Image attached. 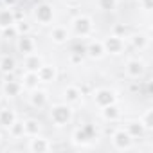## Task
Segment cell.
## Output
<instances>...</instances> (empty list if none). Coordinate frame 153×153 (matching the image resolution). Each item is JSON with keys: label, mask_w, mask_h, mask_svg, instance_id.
Listing matches in <instances>:
<instances>
[{"label": "cell", "mask_w": 153, "mask_h": 153, "mask_svg": "<svg viewBox=\"0 0 153 153\" xmlns=\"http://www.w3.org/2000/svg\"><path fill=\"white\" fill-rule=\"evenodd\" d=\"M16 45H18V51H20L22 54H31V52H34V40H33L29 34H20Z\"/></svg>", "instance_id": "7c38bea8"}, {"label": "cell", "mask_w": 153, "mask_h": 153, "mask_svg": "<svg viewBox=\"0 0 153 153\" xmlns=\"http://www.w3.org/2000/svg\"><path fill=\"white\" fill-rule=\"evenodd\" d=\"M81 96H83V92H81L78 87H67V88L63 90V97H65V103H67V105L78 103V101L81 99Z\"/></svg>", "instance_id": "e0dca14e"}, {"label": "cell", "mask_w": 153, "mask_h": 153, "mask_svg": "<svg viewBox=\"0 0 153 153\" xmlns=\"http://www.w3.org/2000/svg\"><path fill=\"white\" fill-rule=\"evenodd\" d=\"M103 117L106 119V121H117L119 119V115H121V112H119V108L115 106V103L114 105H108V106H103Z\"/></svg>", "instance_id": "7402d4cb"}, {"label": "cell", "mask_w": 153, "mask_h": 153, "mask_svg": "<svg viewBox=\"0 0 153 153\" xmlns=\"http://www.w3.org/2000/svg\"><path fill=\"white\" fill-rule=\"evenodd\" d=\"M51 38H52L54 43H65V42L68 40V31H67V27H61V25L54 27V29L51 31Z\"/></svg>", "instance_id": "ac0fdd59"}, {"label": "cell", "mask_w": 153, "mask_h": 153, "mask_svg": "<svg viewBox=\"0 0 153 153\" xmlns=\"http://www.w3.org/2000/svg\"><path fill=\"white\" fill-rule=\"evenodd\" d=\"M7 130H9L11 137H15V139H18V137H24V135H25V131H24V123H20V121H15Z\"/></svg>", "instance_id": "cb8c5ba5"}, {"label": "cell", "mask_w": 153, "mask_h": 153, "mask_svg": "<svg viewBox=\"0 0 153 153\" xmlns=\"http://www.w3.org/2000/svg\"><path fill=\"white\" fill-rule=\"evenodd\" d=\"M85 51H87L88 58H92V59H101V58L106 54V51H105V47H103V42H90Z\"/></svg>", "instance_id": "30bf717a"}, {"label": "cell", "mask_w": 153, "mask_h": 153, "mask_svg": "<svg viewBox=\"0 0 153 153\" xmlns=\"http://www.w3.org/2000/svg\"><path fill=\"white\" fill-rule=\"evenodd\" d=\"M52 146H51V142L47 140V139H43V137H34V139H31V142H29V149L31 151H34V153H42V151H49Z\"/></svg>", "instance_id": "4fadbf2b"}, {"label": "cell", "mask_w": 153, "mask_h": 153, "mask_svg": "<svg viewBox=\"0 0 153 153\" xmlns=\"http://www.w3.org/2000/svg\"><path fill=\"white\" fill-rule=\"evenodd\" d=\"M2 33H4V38H16V36H18V33H16V29H15V25H9V27H4V29H2Z\"/></svg>", "instance_id": "f546056e"}, {"label": "cell", "mask_w": 153, "mask_h": 153, "mask_svg": "<svg viewBox=\"0 0 153 153\" xmlns=\"http://www.w3.org/2000/svg\"><path fill=\"white\" fill-rule=\"evenodd\" d=\"M0 70L2 72H13L15 70V59L9 56H2V61H0Z\"/></svg>", "instance_id": "d4e9b609"}, {"label": "cell", "mask_w": 153, "mask_h": 153, "mask_svg": "<svg viewBox=\"0 0 153 153\" xmlns=\"http://www.w3.org/2000/svg\"><path fill=\"white\" fill-rule=\"evenodd\" d=\"M15 121H16V114L13 110H9V108L0 110V124H2L4 128H9Z\"/></svg>", "instance_id": "ffe728a7"}, {"label": "cell", "mask_w": 153, "mask_h": 153, "mask_svg": "<svg viewBox=\"0 0 153 153\" xmlns=\"http://www.w3.org/2000/svg\"><path fill=\"white\" fill-rule=\"evenodd\" d=\"M97 7L103 11H114L117 7V0H97Z\"/></svg>", "instance_id": "83f0119b"}, {"label": "cell", "mask_w": 153, "mask_h": 153, "mask_svg": "<svg viewBox=\"0 0 153 153\" xmlns=\"http://www.w3.org/2000/svg\"><path fill=\"white\" fill-rule=\"evenodd\" d=\"M42 65H43L42 56H38V54H34V52L25 54V68H27L29 72H38V68H40Z\"/></svg>", "instance_id": "9a60e30c"}, {"label": "cell", "mask_w": 153, "mask_h": 153, "mask_svg": "<svg viewBox=\"0 0 153 153\" xmlns=\"http://www.w3.org/2000/svg\"><path fill=\"white\" fill-rule=\"evenodd\" d=\"M131 140H133V137H131L126 130H119V131H115L114 137H112L114 148L119 149V151H126V149H130V148H131Z\"/></svg>", "instance_id": "3957f363"}, {"label": "cell", "mask_w": 153, "mask_h": 153, "mask_svg": "<svg viewBox=\"0 0 153 153\" xmlns=\"http://www.w3.org/2000/svg\"><path fill=\"white\" fill-rule=\"evenodd\" d=\"M103 47H105V51H106V52H110V54H121V52H123V49H124V40H123V36L112 34V36L105 38Z\"/></svg>", "instance_id": "5b68a950"}, {"label": "cell", "mask_w": 153, "mask_h": 153, "mask_svg": "<svg viewBox=\"0 0 153 153\" xmlns=\"http://www.w3.org/2000/svg\"><path fill=\"white\" fill-rule=\"evenodd\" d=\"M72 29H74V33L78 34V36H88V34L92 33V29H94L92 18H90V16H85V15H81V16H78V18H74Z\"/></svg>", "instance_id": "7a4b0ae2"}, {"label": "cell", "mask_w": 153, "mask_h": 153, "mask_svg": "<svg viewBox=\"0 0 153 153\" xmlns=\"http://www.w3.org/2000/svg\"><path fill=\"white\" fill-rule=\"evenodd\" d=\"M34 16L42 25H49L52 22V18H54V13H52V7L49 4H40L34 9Z\"/></svg>", "instance_id": "52a82bcc"}, {"label": "cell", "mask_w": 153, "mask_h": 153, "mask_svg": "<svg viewBox=\"0 0 153 153\" xmlns=\"http://www.w3.org/2000/svg\"><path fill=\"white\" fill-rule=\"evenodd\" d=\"M40 130H42V126H40V123H38L36 119H27V121H24V131H25V135L36 137V135H40Z\"/></svg>", "instance_id": "d6986e66"}, {"label": "cell", "mask_w": 153, "mask_h": 153, "mask_svg": "<svg viewBox=\"0 0 153 153\" xmlns=\"http://www.w3.org/2000/svg\"><path fill=\"white\" fill-rule=\"evenodd\" d=\"M131 43H133V47H137V49H146V47H148V38L142 36V34H133V36H131Z\"/></svg>", "instance_id": "4316f807"}, {"label": "cell", "mask_w": 153, "mask_h": 153, "mask_svg": "<svg viewBox=\"0 0 153 153\" xmlns=\"http://www.w3.org/2000/svg\"><path fill=\"white\" fill-rule=\"evenodd\" d=\"M15 29H16L18 36L20 34H29L31 33V24L25 22V20H20V22H15Z\"/></svg>", "instance_id": "484cf974"}, {"label": "cell", "mask_w": 153, "mask_h": 153, "mask_svg": "<svg viewBox=\"0 0 153 153\" xmlns=\"http://www.w3.org/2000/svg\"><path fill=\"white\" fill-rule=\"evenodd\" d=\"M22 92V83L20 81H6L4 83V94L9 97H15Z\"/></svg>", "instance_id": "44dd1931"}, {"label": "cell", "mask_w": 153, "mask_h": 153, "mask_svg": "<svg viewBox=\"0 0 153 153\" xmlns=\"http://www.w3.org/2000/svg\"><path fill=\"white\" fill-rule=\"evenodd\" d=\"M22 88H27V90H34V88H38V83H42L40 81V78H38V72H25L24 74V78H22Z\"/></svg>", "instance_id": "8fae6325"}, {"label": "cell", "mask_w": 153, "mask_h": 153, "mask_svg": "<svg viewBox=\"0 0 153 153\" xmlns=\"http://www.w3.org/2000/svg\"><path fill=\"white\" fill-rule=\"evenodd\" d=\"M33 94H31V105L34 106V108H43L45 105H47V101H49V97H47V92L45 90H31Z\"/></svg>", "instance_id": "2e32d148"}, {"label": "cell", "mask_w": 153, "mask_h": 153, "mask_svg": "<svg viewBox=\"0 0 153 153\" xmlns=\"http://www.w3.org/2000/svg\"><path fill=\"white\" fill-rule=\"evenodd\" d=\"M70 119H72V108L67 103L52 106V110H51V121L56 126H65V124L70 123Z\"/></svg>", "instance_id": "6da1fadb"}, {"label": "cell", "mask_w": 153, "mask_h": 153, "mask_svg": "<svg viewBox=\"0 0 153 153\" xmlns=\"http://www.w3.org/2000/svg\"><path fill=\"white\" fill-rule=\"evenodd\" d=\"M4 2H6V6H9V7H13V6L16 4V0H4Z\"/></svg>", "instance_id": "1f68e13d"}, {"label": "cell", "mask_w": 153, "mask_h": 153, "mask_svg": "<svg viewBox=\"0 0 153 153\" xmlns=\"http://www.w3.org/2000/svg\"><path fill=\"white\" fill-rule=\"evenodd\" d=\"M140 6L144 11H149L151 9V0H140Z\"/></svg>", "instance_id": "4dcf8cb0"}, {"label": "cell", "mask_w": 153, "mask_h": 153, "mask_svg": "<svg viewBox=\"0 0 153 153\" xmlns=\"http://www.w3.org/2000/svg\"><path fill=\"white\" fill-rule=\"evenodd\" d=\"M38 78H40L42 83H51V81H54V79H56V67L43 63V65L38 68Z\"/></svg>", "instance_id": "9c48e42d"}, {"label": "cell", "mask_w": 153, "mask_h": 153, "mask_svg": "<svg viewBox=\"0 0 153 153\" xmlns=\"http://www.w3.org/2000/svg\"><path fill=\"white\" fill-rule=\"evenodd\" d=\"M0 61H2V56H0Z\"/></svg>", "instance_id": "d6a6232c"}, {"label": "cell", "mask_w": 153, "mask_h": 153, "mask_svg": "<svg viewBox=\"0 0 153 153\" xmlns=\"http://www.w3.org/2000/svg\"><path fill=\"white\" fill-rule=\"evenodd\" d=\"M15 22H16V16H15V13H13L11 7L0 9V29L9 27V25H15Z\"/></svg>", "instance_id": "5bb4252c"}, {"label": "cell", "mask_w": 153, "mask_h": 153, "mask_svg": "<svg viewBox=\"0 0 153 153\" xmlns=\"http://www.w3.org/2000/svg\"><path fill=\"white\" fill-rule=\"evenodd\" d=\"M72 139H74L76 144H88L92 139H96V130L90 124L88 126H83V128H78V130L74 131Z\"/></svg>", "instance_id": "277c9868"}, {"label": "cell", "mask_w": 153, "mask_h": 153, "mask_svg": "<svg viewBox=\"0 0 153 153\" xmlns=\"http://www.w3.org/2000/svg\"><path fill=\"white\" fill-rule=\"evenodd\" d=\"M94 101L97 106H108V105H114L117 101V96L114 90H108V88H99L96 94H94Z\"/></svg>", "instance_id": "8992f818"}, {"label": "cell", "mask_w": 153, "mask_h": 153, "mask_svg": "<svg viewBox=\"0 0 153 153\" xmlns=\"http://www.w3.org/2000/svg\"><path fill=\"white\" fill-rule=\"evenodd\" d=\"M151 117H153V110H146V114L140 117V124L144 126V130H151V128H153Z\"/></svg>", "instance_id": "f1b7e54d"}, {"label": "cell", "mask_w": 153, "mask_h": 153, "mask_svg": "<svg viewBox=\"0 0 153 153\" xmlns=\"http://www.w3.org/2000/svg\"><path fill=\"white\" fill-rule=\"evenodd\" d=\"M126 131L131 135V137H140V135H144V126L140 124V121L139 123H128V126H126Z\"/></svg>", "instance_id": "603a6c76"}, {"label": "cell", "mask_w": 153, "mask_h": 153, "mask_svg": "<svg viewBox=\"0 0 153 153\" xmlns=\"http://www.w3.org/2000/svg\"><path fill=\"white\" fill-rule=\"evenodd\" d=\"M144 70H146V67H144V63L140 59H130L126 63V74L130 76V78H133V79L140 78V76L144 74Z\"/></svg>", "instance_id": "ba28073f"}]
</instances>
